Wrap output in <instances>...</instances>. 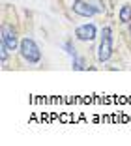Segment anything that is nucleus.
Segmentation results:
<instances>
[{"label": "nucleus", "mask_w": 131, "mask_h": 146, "mask_svg": "<svg viewBox=\"0 0 131 146\" xmlns=\"http://www.w3.org/2000/svg\"><path fill=\"white\" fill-rule=\"evenodd\" d=\"M19 51H21L23 58H25L28 64H38V62L41 60V51H39V47L36 45L34 39H30V38H25L21 41Z\"/></svg>", "instance_id": "obj_1"}, {"label": "nucleus", "mask_w": 131, "mask_h": 146, "mask_svg": "<svg viewBox=\"0 0 131 146\" xmlns=\"http://www.w3.org/2000/svg\"><path fill=\"white\" fill-rule=\"evenodd\" d=\"M112 30H110L109 26H105L101 32V43H99V49H97V58L99 62H105L110 58L112 54Z\"/></svg>", "instance_id": "obj_2"}, {"label": "nucleus", "mask_w": 131, "mask_h": 146, "mask_svg": "<svg viewBox=\"0 0 131 146\" xmlns=\"http://www.w3.org/2000/svg\"><path fill=\"white\" fill-rule=\"evenodd\" d=\"M2 43H4L9 51H15V49L21 45V43L17 41V34H15V30H13L9 25L2 26Z\"/></svg>", "instance_id": "obj_3"}, {"label": "nucleus", "mask_w": 131, "mask_h": 146, "mask_svg": "<svg viewBox=\"0 0 131 146\" xmlns=\"http://www.w3.org/2000/svg\"><path fill=\"white\" fill-rule=\"evenodd\" d=\"M96 34H97V30H96L94 25H80L75 30V36L80 41H92V39L96 38Z\"/></svg>", "instance_id": "obj_4"}, {"label": "nucleus", "mask_w": 131, "mask_h": 146, "mask_svg": "<svg viewBox=\"0 0 131 146\" xmlns=\"http://www.w3.org/2000/svg\"><path fill=\"white\" fill-rule=\"evenodd\" d=\"M73 11H75L77 15H82V17H92L94 13H96V9L92 8V4H90V2L75 0V2H73Z\"/></svg>", "instance_id": "obj_5"}, {"label": "nucleus", "mask_w": 131, "mask_h": 146, "mask_svg": "<svg viewBox=\"0 0 131 146\" xmlns=\"http://www.w3.org/2000/svg\"><path fill=\"white\" fill-rule=\"evenodd\" d=\"M131 21V6L126 4L120 9V23H129Z\"/></svg>", "instance_id": "obj_6"}, {"label": "nucleus", "mask_w": 131, "mask_h": 146, "mask_svg": "<svg viewBox=\"0 0 131 146\" xmlns=\"http://www.w3.org/2000/svg\"><path fill=\"white\" fill-rule=\"evenodd\" d=\"M90 4H92V8L96 9V13H103L105 11V4H103L101 0H88Z\"/></svg>", "instance_id": "obj_7"}, {"label": "nucleus", "mask_w": 131, "mask_h": 146, "mask_svg": "<svg viewBox=\"0 0 131 146\" xmlns=\"http://www.w3.org/2000/svg\"><path fill=\"white\" fill-rule=\"evenodd\" d=\"M86 68V62L82 60V58H73V69H84Z\"/></svg>", "instance_id": "obj_8"}, {"label": "nucleus", "mask_w": 131, "mask_h": 146, "mask_svg": "<svg viewBox=\"0 0 131 146\" xmlns=\"http://www.w3.org/2000/svg\"><path fill=\"white\" fill-rule=\"evenodd\" d=\"M8 51H9V49L2 43V47H0V58H2V64H6V60H8Z\"/></svg>", "instance_id": "obj_9"}, {"label": "nucleus", "mask_w": 131, "mask_h": 146, "mask_svg": "<svg viewBox=\"0 0 131 146\" xmlns=\"http://www.w3.org/2000/svg\"><path fill=\"white\" fill-rule=\"evenodd\" d=\"M64 47H66V51H68V54H71L73 58H75V56H77V54H75V49H73V45H71V43H69V41L66 43Z\"/></svg>", "instance_id": "obj_10"}, {"label": "nucleus", "mask_w": 131, "mask_h": 146, "mask_svg": "<svg viewBox=\"0 0 131 146\" xmlns=\"http://www.w3.org/2000/svg\"><path fill=\"white\" fill-rule=\"evenodd\" d=\"M129 34H131V25H129Z\"/></svg>", "instance_id": "obj_11"}]
</instances>
